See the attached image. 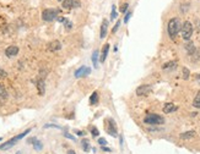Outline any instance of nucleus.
<instances>
[{
	"mask_svg": "<svg viewBox=\"0 0 200 154\" xmlns=\"http://www.w3.org/2000/svg\"><path fill=\"white\" fill-rule=\"evenodd\" d=\"M181 21L177 18V17H173L169 20V22H168V26H167V31H168V34L169 37H171V39H174L177 37V34L181 32Z\"/></svg>",
	"mask_w": 200,
	"mask_h": 154,
	"instance_id": "1",
	"label": "nucleus"
},
{
	"mask_svg": "<svg viewBox=\"0 0 200 154\" xmlns=\"http://www.w3.org/2000/svg\"><path fill=\"white\" fill-rule=\"evenodd\" d=\"M144 122L147 125H162L165 122V119L157 114H147L144 119Z\"/></svg>",
	"mask_w": 200,
	"mask_h": 154,
	"instance_id": "2",
	"label": "nucleus"
},
{
	"mask_svg": "<svg viewBox=\"0 0 200 154\" xmlns=\"http://www.w3.org/2000/svg\"><path fill=\"white\" fill-rule=\"evenodd\" d=\"M104 124H106V131H107L108 135H111L113 137H117L118 136V131H117L115 121L112 118H108V119L104 120Z\"/></svg>",
	"mask_w": 200,
	"mask_h": 154,
	"instance_id": "3",
	"label": "nucleus"
},
{
	"mask_svg": "<svg viewBox=\"0 0 200 154\" xmlns=\"http://www.w3.org/2000/svg\"><path fill=\"white\" fill-rule=\"evenodd\" d=\"M181 33H182V38L183 39L189 40L192 38V34H193V25L189 21H185L183 23V26L181 27Z\"/></svg>",
	"mask_w": 200,
	"mask_h": 154,
	"instance_id": "4",
	"label": "nucleus"
},
{
	"mask_svg": "<svg viewBox=\"0 0 200 154\" xmlns=\"http://www.w3.org/2000/svg\"><path fill=\"white\" fill-rule=\"evenodd\" d=\"M59 14V10H55V9H46L44 11L42 12V18L44 21H53V20L57 18Z\"/></svg>",
	"mask_w": 200,
	"mask_h": 154,
	"instance_id": "5",
	"label": "nucleus"
},
{
	"mask_svg": "<svg viewBox=\"0 0 200 154\" xmlns=\"http://www.w3.org/2000/svg\"><path fill=\"white\" fill-rule=\"evenodd\" d=\"M151 91H152V87L150 85H141V86H139L136 88V96L146 97V96H149L150 93H151Z\"/></svg>",
	"mask_w": 200,
	"mask_h": 154,
	"instance_id": "6",
	"label": "nucleus"
},
{
	"mask_svg": "<svg viewBox=\"0 0 200 154\" xmlns=\"http://www.w3.org/2000/svg\"><path fill=\"white\" fill-rule=\"evenodd\" d=\"M90 74H91V69L86 67V66H81L80 69H77L75 71V77L79 78V77H82V76H88Z\"/></svg>",
	"mask_w": 200,
	"mask_h": 154,
	"instance_id": "7",
	"label": "nucleus"
},
{
	"mask_svg": "<svg viewBox=\"0 0 200 154\" xmlns=\"http://www.w3.org/2000/svg\"><path fill=\"white\" fill-rule=\"evenodd\" d=\"M79 6H80L79 0H64L63 1L64 9H74V7H79Z\"/></svg>",
	"mask_w": 200,
	"mask_h": 154,
	"instance_id": "8",
	"label": "nucleus"
},
{
	"mask_svg": "<svg viewBox=\"0 0 200 154\" xmlns=\"http://www.w3.org/2000/svg\"><path fill=\"white\" fill-rule=\"evenodd\" d=\"M17 53H18V47H16V45H10L5 50V55L9 58H12V56L17 55Z\"/></svg>",
	"mask_w": 200,
	"mask_h": 154,
	"instance_id": "9",
	"label": "nucleus"
},
{
	"mask_svg": "<svg viewBox=\"0 0 200 154\" xmlns=\"http://www.w3.org/2000/svg\"><path fill=\"white\" fill-rule=\"evenodd\" d=\"M17 142V139H16V137H12L11 139H9V141H6L5 143H3L1 146H0V149L1 150H6V149H10L11 147H14L15 146V143Z\"/></svg>",
	"mask_w": 200,
	"mask_h": 154,
	"instance_id": "10",
	"label": "nucleus"
},
{
	"mask_svg": "<svg viewBox=\"0 0 200 154\" xmlns=\"http://www.w3.org/2000/svg\"><path fill=\"white\" fill-rule=\"evenodd\" d=\"M48 49L51 50V51H58V50L62 49V43L59 42V40H53V42L49 43Z\"/></svg>",
	"mask_w": 200,
	"mask_h": 154,
	"instance_id": "11",
	"label": "nucleus"
},
{
	"mask_svg": "<svg viewBox=\"0 0 200 154\" xmlns=\"http://www.w3.org/2000/svg\"><path fill=\"white\" fill-rule=\"evenodd\" d=\"M177 110V107L173 104V103H167L163 107V112L165 114H169V112H173Z\"/></svg>",
	"mask_w": 200,
	"mask_h": 154,
	"instance_id": "12",
	"label": "nucleus"
},
{
	"mask_svg": "<svg viewBox=\"0 0 200 154\" xmlns=\"http://www.w3.org/2000/svg\"><path fill=\"white\" fill-rule=\"evenodd\" d=\"M194 137H195V131H187L179 135V138H182V139H190Z\"/></svg>",
	"mask_w": 200,
	"mask_h": 154,
	"instance_id": "13",
	"label": "nucleus"
},
{
	"mask_svg": "<svg viewBox=\"0 0 200 154\" xmlns=\"http://www.w3.org/2000/svg\"><path fill=\"white\" fill-rule=\"evenodd\" d=\"M37 88H38L39 96H43V94H44V88H46L44 81H43V80H38V81H37Z\"/></svg>",
	"mask_w": 200,
	"mask_h": 154,
	"instance_id": "14",
	"label": "nucleus"
},
{
	"mask_svg": "<svg viewBox=\"0 0 200 154\" xmlns=\"http://www.w3.org/2000/svg\"><path fill=\"white\" fill-rule=\"evenodd\" d=\"M108 51H109V44H104L102 49V54H101V63H104V60L108 56Z\"/></svg>",
	"mask_w": 200,
	"mask_h": 154,
	"instance_id": "15",
	"label": "nucleus"
},
{
	"mask_svg": "<svg viewBox=\"0 0 200 154\" xmlns=\"http://www.w3.org/2000/svg\"><path fill=\"white\" fill-rule=\"evenodd\" d=\"M107 29H108V21L103 20L102 26H101V38H104L107 36Z\"/></svg>",
	"mask_w": 200,
	"mask_h": 154,
	"instance_id": "16",
	"label": "nucleus"
},
{
	"mask_svg": "<svg viewBox=\"0 0 200 154\" xmlns=\"http://www.w3.org/2000/svg\"><path fill=\"white\" fill-rule=\"evenodd\" d=\"M177 67V63L176 61H169V63H166L162 65V70H172Z\"/></svg>",
	"mask_w": 200,
	"mask_h": 154,
	"instance_id": "17",
	"label": "nucleus"
},
{
	"mask_svg": "<svg viewBox=\"0 0 200 154\" xmlns=\"http://www.w3.org/2000/svg\"><path fill=\"white\" fill-rule=\"evenodd\" d=\"M97 103H98V92H93L91 94V98H90V104L96 105Z\"/></svg>",
	"mask_w": 200,
	"mask_h": 154,
	"instance_id": "18",
	"label": "nucleus"
},
{
	"mask_svg": "<svg viewBox=\"0 0 200 154\" xmlns=\"http://www.w3.org/2000/svg\"><path fill=\"white\" fill-rule=\"evenodd\" d=\"M193 107L196 108V109H200V91L196 93L194 100H193Z\"/></svg>",
	"mask_w": 200,
	"mask_h": 154,
	"instance_id": "19",
	"label": "nucleus"
},
{
	"mask_svg": "<svg viewBox=\"0 0 200 154\" xmlns=\"http://www.w3.org/2000/svg\"><path fill=\"white\" fill-rule=\"evenodd\" d=\"M185 50H187V51H188V53L190 54V55H193V54L195 53V50H196V49H195L194 44H193V43L190 42V43H188V44L185 45Z\"/></svg>",
	"mask_w": 200,
	"mask_h": 154,
	"instance_id": "20",
	"label": "nucleus"
},
{
	"mask_svg": "<svg viewBox=\"0 0 200 154\" xmlns=\"http://www.w3.org/2000/svg\"><path fill=\"white\" fill-rule=\"evenodd\" d=\"M92 64H93L95 67L98 66V50L97 49L93 51V54H92Z\"/></svg>",
	"mask_w": 200,
	"mask_h": 154,
	"instance_id": "21",
	"label": "nucleus"
},
{
	"mask_svg": "<svg viewBox=\"0 0 200 154\" xmlns=\"http://www.w3.org/2000/svg\"><path fill=\"white\" fill-rule=\"evenodd\" d=\"M0 98H7V92L1 83H0Z\"/></svg>",
	"mask_w": 200,
	"mask_h": 154,
	"instance_id": "22",
	"label": "nucleus"
},
{
	"mask_svg": "<svg viewBox=\"0 0 200 154\" xmlns=\"http://www.w3.org/2000/svg\"><path fill=\"white\" fill-rule=\"evenodd\" d=\"M33 148L36 149V150H42V148H43V145H42V142H39V141H35L33 142Z\"/></svg>",
	"mask_w": 200,
	"mask_h": 154,
	"instance_id": "23",
	"label": "nucleus"
},
{
	"mask_svg": "<svg viewBox=\"0 0 200 154\" xmlns=\"http://www.w3.org/2000/svg\"><path fill=\"white\" fill-rule=\"evenodd\" d=\"M81 145H82V149H84L85 152H88V150H90V143H88L87 139H84Z\"/></svg>",
	"mask_w": 200,
	"mask_h": 154,
	"instance_id": "24",
	"label": "nucleus"
},
{
	"mask_svg": "<svg viewBox=\"0 0 200 154\" xmlns=\"http://www.w3.org/2000/svg\"><path fill=\"white\" fill-rule=\"evenodd\" d=\"M29 132H31V130H29V128H28V130H26L25 132H22V133H20V135H17V136H16V139L18 141V139H21V138H24V137H25L26 135H28V133H29Z\"/></svg>",
	"mask_w": 200,
	"mask_h": 154,
	"instance_id": "25",
	"label": "nucleus"
},
{
	"mask_svg": "<svg viewBox=\"0 0 200 154\" xmlns=\"http://www.w3.org/2000/svg\"><path fill=\"white\" fill-rule=\"evenodd\" d=\"M183 78H184V80H188V78H189V70H188L187 67L183 69Z\"/></svg>",
	"mask_w": 200,
	"mask_h": 154,
	"instance_id": "26",
	"label": "nucleus"
},
{
	"mask_svg": "<svg viewBox=\"0 0 200 154\" xmlns=\"http://www.w3.org/2000/svg\"><path fill=\"white\" fill-rule=\"evenodd\" d=\"M91 133H92V136H93V137H98V135H99V132H98L97 127H92V128H91Z\"/></svg>",
	"mask_w": 200,
	"mask_h": 154,
	"instance_id": "27",
	"label": "nucleus"
},
{
	"mask_svg": "<svg viewBox=\"0 0 200 154\" xmlns=\"http://www.w3.org/2000/svg\"><path fill=\"white\" fill-rule=\"evenodd\" d=\"M112 7H113V9H112V14H111V18H112V20H114V18H117V11H115V5H113Z\"/></svg>",
	"mask_w": 200,
	"mask_h": 154,
	"instance_id": "28",
	"label": "nucleus"
},
{
	"mask_svg": "<svg viewBox=\"0 0 200 154\" xmlns=\"http://www.w3.org/2000/svg\"><path fill=\"white\" fill-rule=\"evenodd\" d=\"M98 143L101 145L102 147H106V145H107V141L104 139V138H98Z\"/></svg>",
	"mask_w": 200,
	"mask_h": 154,
	"instance_id": "29",
	"label": "nucleus"
},
{
	"mask_svg": "<svg viewBox=\"0 0 200 154\" xmlns=\"http://www.w3.org/2000/svg\"><path fill=\"white\" fill-rule=\"evenodd\" d=\"M128 7H129V5H128L126 3H125V4H123V5H122V7H121V11H122V12H125L126 10H128Z\"/></svg>",
	"mask_w": 200,
	"mask_h": 154,
	"instance_id": "30",
	"label": "nucleus"
},
{
	"mask_svg": "<svg viewBox=\"0 0 200 154\" xmlns=\"http://www.w3.org/2000/svg\"><path fill=\"white\" fill-rule=\"evenodd\" d=\"M119 26H121V22L118 21V22L115 23V26L113 27V33H115V32H117V31H118V28H119Z\"/></svg>",
	"mask_w": 200,
	"mask_h": 154,
	"instance_id": "31",
	"label": "nucleus"
},
{
	"mask_svg": "<svg viewBox=\"0 0 200 154\" xmlns=\"http://www.w3.org/2000/svg\"><path fill=\"white\" fill-rule=\"evenodd\" d=\"M64 136H65L66 138H70V139L75 141V137H74V136H71V135H70V133H68V132H65V133H64Z\"/></svg>",
	"mask_w": 200,
	"mask_h": 154,
	"instance_id": "32",
	"label": "nucleus"
},
{
	"mask_svg": "<svg viewBox=\"0 0 200 154\" xmlns=\"http://www.w3.org/2000/svg\"><path fill=\"white\" fill-rule=\"evenodd\" d=\"M130 16H132V12H128V14L125 15V18H124V22H125V23L129 21V18H130Z\"/></svg>",
	"mask_w": 200,
	"mask_h": 154,
	"instance_id": "33",
	"label": "nucleus"
},
{
	"mask_svg": "<svg viewBox=\"0 0 200 154\" xmlns=\"http://www.w3.org/2000/svg\"><path fill=\"white\" fill-rule=\"evenodd\" d=\"M76 133L79 136H85V132H82V131H76Z\"/></svg>",
	"mask_w": 200,
	"mask_h": 154,
	"instance_id": "34",
	"label": "nucleus"
},
{
	"mask_svg": "<svg viewBox=\"0 0 200 154\" xmlns=\"http://www.w3.org/2000/svg\"><path fill=\"white\" fill-rule=\"evenodd\" d=\"M68 154H76V153H75V150H71V149H70V150H68Z\"/></svg>",
	"mask_w": 200,
	"mask_h": 154,
	"instance_id": "35",
	"label": "nucleus"
},
{
	"mask_svg": "<svg viewBox=\"0 0 200 154\" xmlns=\"http://www.w3.org/2000/svg\"><path fill=\"white\" fill-rule=\"evenodd\" d=\"M16 154H21V152H17V153H16Z\"/></svg>",
	"mask_w": 200,
	"mask_h": 154,
	"instance_id": "36",
	"label": "nucleus"
},
{
	"mask_svg": "<svg viewBox=\"0 0 200 154\" xmlns=\"http://www.w3.org/2000/svg\"><path fill=\"white\" fill-rule=\"evenodd\" d=\"M58 1H63V0H58Z\"/></svg>",
	"mask_w": 200,
	"mask_h": 154,
	"instance_id": "37",
	"label": "nucleus"
},
{
	"mask_svg": "<svg viewBox=\"0 0 200 154\" xmlns=\"http://www.w3.org/2000/svg\"><path fill=\"white\" fill-rule=\"evenodd\" d=\"M0 141H1V138H0Z\"/></svg>",
	"mask_w": 200,
	"mask_h": 154,
	"instance_id": "38",
	"label": "nucleus"
}]
</instances>
